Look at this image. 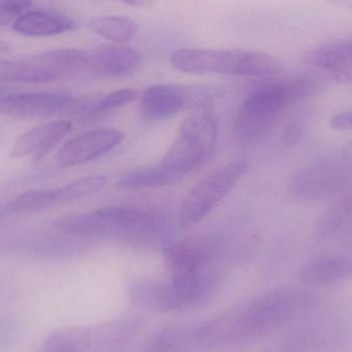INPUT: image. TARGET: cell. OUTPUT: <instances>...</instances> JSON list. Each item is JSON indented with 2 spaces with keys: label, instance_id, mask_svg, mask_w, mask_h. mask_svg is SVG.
I'll use <instances>...</instances> for the list:
<instances>
[{
  "label": "cell",
  "instance_id": "obj_1",
  "mask_svg": "<svg viewBox=\"0 0 352 352\" xmlns=\"http://www.w3.org/2000/svg\"><path fill=\"white\" fill-rule=\"evenodd\" d=\"M297 305V295L293 292L273 289L194 327L192 330L204 351L239 344L265 334L291 318Z\"/></svg>",
  "mask_w": 352,
  "mask_h": 352
},
{
  "label": "cell",
  "instance_id": "obj_2",
  "mask_svg": "<svg viewBox=\"0 0 352 352\" xmlns=\"http://www.w3.org/2000/svg\"><path fill=\"white\" fill-rule=\"evenodd\" d=\"M52 226L59 233L76 239L115 238L144 246L162 240L170 221L166 213L157 209L116 205L59 217Z\"/></svg>",
  "mask_w": 352,
  "mask_h": 352
},
{
  "label": "cell",
  "instance_id": "obj_3",
  "mask_svg": "<svg viewBox=\"0 0 352 352\" xmlns=\"http://www.w3.org/2000/svg\"><path fill=\"white\" fill-rule=\"evenodd\" d=\"M326 88L324 78L311 74L262 85L246 96L238 109L234 120L236 136L244 144H256L268 133L283 109Z\"/></svg>",
  "mask_w": 352,
  "mask_h": 352
},
{
  "label": "cell",
  "instance_id": "obj_4",
  "mask_svg": "<svg viewBox=\"0 0 352 352\" xmlns=\"http://www.w3.org/2000/svg\"><path fill=\"white\" fill-rule=\"evenodd\" d=\"M221 285V272L167 278L142 277L130 281L127 295L140 307L168 314L207 305L214 299Z\"/></svg>",
  "mask_w": 352,
  "mask_h": 352
},
{
  "label": "cell",
  "instance_id": "obj_5",
  "mask_svg": "<svg viewBox=\"0 0 352 352\" xmlns=\"http://www.w3.org/2000/svg\"><path fill=\"white\" fill-rule=\"evenodd\" d=\"M171 64L179 72L192 74H231L275 76L283 72L278 59L246 50L180 49L171 55Z\"/></svg>",
  "mask_w": 352,
  "mask_h": 352
},
{
  "label": "cell",
  "instance_id": "obj_6",
  "mask_svg": "<svg viewBox=\"0 0 352 352\" xmlns=\"http://www.w3.org/2000/svg\"><path fill=\"white\" fill-rule=\"evenodd\" d=\"M138 330L131 318L65 327L45 339L41 352H126Z\"/></svg>",
  "mask_w": 352,
  "mask_h": 352
},
{
  "label": "cell",
  "instance_id": "obj_7",
  "mask_svg": "<svg viewBox=\"0 0 352 352\" xmlns=\"http://www.w3.org/2000/svg\"><path fill=\"white\" fill-rule=\"evenodd\" d=\"M217 118L210 107L192 111L182 123L177 136L161 164L182 179L204 164L217 140Z\"/></svg>",
  "mask_w": 352,
  "mask_h": 352
},
{
  "label": "cell",
  "instance_id": "obj_8",
  "mask_svg": "<svg viewBox=\"0 0 352 352\" xmlns=\"http://www.w3.org/2000/svg\"><path fill=\"white\" fill-rule=\"evenodd\" d=\"M248 163L235 160L217 167L190 188L178 213V225L186 229L202 221L245 175Z\"/></svg>",
  "mask_w": 352,
  "mask_h": 352
},
{
  "label": "cell",
  "instance_id": "obj_9",
  "mask_svg": "<svg viewBox=\"0 0 352 352\" xmlns=\"http://www.w3.org/2000/svg\"><path fill=\"white\" fill-rule=\"evenodd\" d=\"M228 248L227 238L203 234L166 243L164 258L169 276H188L219 270L217 264Z\"/></svg>",
  "mask_w": 352,
  "mask_h": 352
},
{
  "label": "cell",
  "instance_id": "obj_10",
  "mask_svg": "<svg viewBox=\"0 0 352 352\" xmlns=\"http://www.w3.org/2000/svg\"><path fill=\"white\" fill-rule=\"evenodd\" d=\"M219 90L211 87L155 85L144 91L140 100L142 115L150 121H163L184 109L210 107Z\"/></svg>",
  "mask_w": 352,
  "mask_h": 352
},
{
  "label": "cell",
  "instance_id": "obj_11",
  "mask_svg": "<svg viewBox=\"0 0 352 352\" xmlns=\"http://www.w3.org/2000/svg\"><path fill=\"white\" fill-rule=\"evenodd\" d=\"M105 186L104 176L89 175L60 188L27 190L12 199L6 205V211L12 215H23L51 210L87 198Z\"/></svg>",
  "mask_w": 352,
  "mask_h": 352
},
{
  "label": "cell",
  "instance_id": "obj_12",
  "mask_svg": "<svg viewBox=\"0 0 352 352\" xmlns=\"http://www.w3.org/2000/svg\"><path fill=\"white\" fill-rule=\"evenodd\" d=\"M352 173L340 163L320 162L296 171L289 178L292 194L303 201H322L345 192Z\"/></svg>",
  "mask_w": 352,
  "mask_h": 352
},
{
  "label": "cell",
  "instance_id": "obj_13",
  "mask_svg": "<svg viewBox=\"0 0 352 352\" xmlns=\"http://www.w3.org/2000/svg\"><path fill=\"white\" fill-rule=\"evenodd\" d=\"M76 99L66 93H10L0 100V115L18 120H43L72 111Z\"/></svg>",
  "mask_w": 352,
  "mask_h": 352
},
{
  "label": "cell",
  "instance_id": "obj_14",
  "mask_svg": "<svg viewBox=\"0 0 352 352\" xmlns=\"http://www.w3.org/2000/svg\"><path fill=\"white\" fill-rule=\"evenodd\" d=\"M125 134L116 128H100L85 132L63 144L57 162L63 168L78 166L111 152L122 144Z\"/></svg>",
  "mask_w": 352,
  "mask_h": 352
},
{
  "label": "cell",
  "instance_id": "obj_15",
  "mask_svg": "<svg viewBox=\"0 0 352 352\" xmlns=\"http://www.w3.org/2000/svg\"><path fill=\"white\" fill-rule=\"evenodd\" d=\"M142 62V54L133 47L107 45L89 53L87 72L99 78H126L133 74Z\"/></svg>",
  "mask_w": 352,
  "mask_h": 352
},
{
  "label": "cell",
  "instance_id": "obj_16",
  "mask_svg": "<svg viewBox=\"0 0 352 352\" xmlns=\"http://www.w3.org/2000/svg\"><path fill=\"white\" fill-rule=\"evenodd\" d=\"M72 128L68 121L50 122L33 128L14 142L10 156L41 161L63 140Z\"/></svg>",
  "mask_w": 352,
  "mask_h": 352
},
{
  "label": "cell",
  "instance_id": "obj_17",
  "mask_svg": "<svg viewBox=\"0 0 352 352\" xmlns=\"http://www.w3.org/2000/svg\"><path fill=\"white\" fill-rule=\"evenodd\" d=\"M302 62L330 74L338 82H352V41L324 43L305 52Z\"/></svg>",
  "mask_w": 352,
  "mask_h": 352
},
{
  "label": "cell",
  "instance_id": "obj_18",
  "mask_svg": "<svg viewBox=\"0 0 352 352\" xmlns=\"http://www.w3.org/2000/svg\"><path fill=\"white\" fill-rule=\"evenodd\" d=\"M352 275V254H326L302 267L299 279L308 287H324Z\"/></svg>",
  "mask_w": 352,
  "mask_h": 352
},
{
  "label": "cell",
  "instance_id": "obj_19",
  "mask_svg": "<svg viewBox=\"0 0 352 352\" xmlns=\"http://www.w3.org/2000/svg\"><path fill=\"white\" fill-rule=\"evenodd\" d=\"M27 59L43 68L56 80L86 72L89 53L78 49H59L31 56Z\"/></svg>",
  "mask_w": 352,
  "mask_h": 352
},
{
  "label": "cell",
  "instance_id": "obj_20",
  "mask_svg": "<svg viewBox=\"0 0 352 352\" xmlns=\"http://www.w3.org/2000/svg\"><path fill=\"white\" fill-rule=\"evenodd\" d=\"M76 22L53 10L27 12L14 23V30L26 36H53L74 30Z\"/></svg>",
  "mask_w": 352,
  "mask_h": 352
},
{
  "label": "cell",
  "instance_id": "obj_21",
  "mask_svg": "<svg viewBox=\"0 0 352 352\" xmlns=\"http://www.w3.org/2000/svg\"><path fill=\"white\" fill-rule=\"evenodd\" d=\"M179 179L159 163L129 171L118 180L117 184L123 190H138L167 186Z\"/></svg>",
  "mask_w": 352,
  "mask_h": 352
},
{
  "label": "cell",
  "instance_id": "obj_22",
  "mask_svg": "<svg viewBox=\"0 0 352 352\" xmlns=\"http://www.w3.org/2000/svg\"><path fill=\"white\" fill-rule=\"evenodd\" d=\"M140 352H203L192 329H167L150 339Z\"/></svg>",
  "mask_w": 352,
  "mask_h": 352
},
{
  "label": "cell",
  "instance_id": "obj_23",
  "mask_svg": "<svg viewBox=\"0 0 352 352\" xmlns=\"http://www.w3.org/2000/svg\"><path fill=\"white\" fill-rule=\"evenodd\" d=\"M352 226V192L335 203L320 217L318 235L322 239H332Z\"/></svg>",
  "mask_w": 352,
  "mask_h": 352
},
{
  "label": "cell",
  "instance_id": "obj_24",
  "mask_svg": "<svg viewBox=\"0 0 352 352\" xmlns=\"http://www.w3.org/2000/svg\"><path fill=\"white\" fill-rule=\"evenodd\" d=\"M0 82L38 84L53 82V78L45 69L27 58L16 61L0 59Z\"/></svg>",
  "mask_w": 352,
  "mask_h": 352
},
{
  "label": "cell",
  "instance_id": "obj_25",
  "mask_svg": "<svg viewBox=\"0 0 352 352\" xmlns=\"http://www.w3.org/2000/svg\"><path fill=\"white\" fill-rule=\"evenodd\" d=\"M90 27L99 36L119 43L131 41L138 31V23L124 16H100L91 21Z\"/></svg>",
  "mask_w": 352,
  "mask_h": 352
},
{
  "label": "cell",
  "instance_id": "obj_26",
  "mask_svg": "<svg viewBox=\"0 0 352 352\" xmlns=\"http://www.w3.org/2000/svg\"><path fill=\"white\" fill-rule=\"evenodd\" d=\"M31 6L32 0H0V28L16 22Z\"/></svg>",
  "mask_w": 352,
  "mask_h": 352
},
{
  "label": "cell",
  "instance_id": "obj_27",
  "mask_svg": "<svg viewBox=\"0 0 352 352\" xmlns=\"http://www.w3.org/2000/svg\"><path fill=\"white\" fill-rule=\"evenodd\" d=\"M303 136V129L298 124H291L285 128L281 138V144L285 146H292L298 144Z\"/></svg>",
  "mask_w": 352,
  "mask_h": 352
},
{
  "label": "cell",
  "instance_id": "obj_28",
  "mask_svg": "<svg viewBox=\"0 0 352 352\" xmlns=\"http://www.w3.org/2000/svg\"><path fill=\"white\" fill-rule=\"evenodd\" d=\"M330 125L335 129L352 130V111H342L333 116Z\"/></svg>",
  "mask_w": 352,
  "mask_h": 352
},
{
  "label": "cell",
  "instance_id": "obj_29",
  "mask_svg": "<svg viewBox=\"0 0 352 352\" xmlns=\"http://www.w3.org/2000/svg\"><path fill=\"white\" fill-rule=\"evenodd\" d=\"M126 6H132V8H148L153 3V0H122Z\"/></svg>",
  "mask_w": 352,
  "mask_h": 352
},
{
  "label": "cell",
  "instance_id": "obj_30",
  "mask_svg": "<svg viewBox=\"0 0 352 352\" xmlns=\"http://www.w3.org/2000/svg\"><path fill=\"white\" fill-rule=\"evenodd\" d=\"M343 160L352 161V140L345 144L342 150Z\"/></svg>",
  "mask_w": 352,
  "mask_h": 352
},
{
  "label": "cell",
  "instance_id": "obj_31",
  "mask_svg": "<svg viewBox=\"0 0 352 352\" xmlns=\"http://www.w3.org/2000/svg\"><path fill=\"white\" fill-rule=\"evenodd\" d=\"M335 3L343 4V6H352V0H328Z\"/></svg>",
  "mask_w": 352,
  "mask_h": 352
},
{
  "label": "cell",
  "instance_id": "obj_32",
  "mask_svg": "<svg viewBox=\"0 0 352 352\" xmlns=\"http://www.w3.org/2000/svg\"><path fill=\"white\" fill-rule=\"evenodd\" d=\"M10 94V93L8 92V90H6V88H3V87L0 86V100L1 99H3L4 97L6 96V95Z\"/></svg>",
  "mask_w": 352,
  "mask_h": 352
}]
</instances>
